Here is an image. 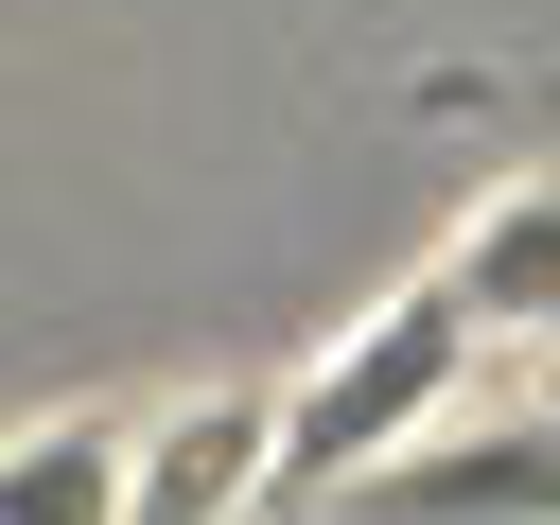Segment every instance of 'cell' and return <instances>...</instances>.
<instances>
[{
  "mask_svg": "<svg viewBox=\"0 0 560 525\" xmlns=\"http://www.w3.org/2000/svg\"><path fill=\"white\" fill-rule=\"evenodd\" d=\"M455 298L490 332H560V175H525V192H490L455 228Z\"/></svg>",
  "mask_w": 560,
  "mask_h": 525,
  "instance_id": "cell-3",
  "label": "cell"
},
{
  "mask_svg": "<svg viewBox=\"0 0 560 525\" xmlns=\"http://www.w3.org/2000/svg\"><path fill=\"white\" fill-rule=\"evenodd\" d=\"M262 490H280V402L262 385H210V402H175L140 438V525H228Z\"/></svg>",
  "mask_w": 560,
  "mask_h": 525,
  "instance_id": "cell-2",
  "label": "cell"
},
{
  "mask_svg": "<svg viewBox=\"0 0 560 525\" xmlns=\"http://www.w3.org/2000/svg\"><path fill=\"white\" fill-rule=\"evenodd\" d=\"M472 350H490V315H472L455 262H438L420 298H385V315H368V332L280 402V490H368V472H385V455L472 385Z\"/></svg>",
  "mask_w": 560,
  "mask_h": 525,
  "instance_id": "cell-1",
  "label": "cell"
},
{
  "mask_svg": "<svg viewBox=\"0 0 560 525\" xmlns=\"http://www.w3.org/2000/svg\"><path fill=\"white\" fill-rule=\"evenodd\" d=\"M0 508H35V525H140V420H52V438H18L0 455Z\"/></svg>",
  "mask_w": 560,
  "mask_h": 525,
  "instance_id": "cell-4",
  "label": "cell"
}]
</instances>
